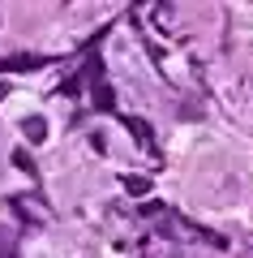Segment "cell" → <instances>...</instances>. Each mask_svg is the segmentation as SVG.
Masks as SVG:
<instances>
[{
  "mask_svg": "<svg viewBox=\"0 0 253 258\" xmlns=\"http://www.w3.org/2000/svg\"><path fill=\"white\" fill-rule=\"evenodd\" d=\"M13 164H18L22 172H30V176H35V164H30V155H26V151H22V147L13 151Z\"/></svg>",
  "mask_w": 253,
  "mask_h": 258,
  "instance_id": "4",
  "label": "cell"
},
{
  "mask_svg": "<svg viewBox=\"0 0 253 258\" xmlns=\"http://www.w3.org/2000/svg\"><path fill=\"white\" fill-rule=\"evenodd\" d=\"M125 125L137 134V142H142V147H150V151H154V129L146 125V120H137V116H125Z\"/></svg>",
  "mask_w": 253,
  "mask_h": 258,
  "instance_id": "3",
  "label": "cell"
},
{
  "mask_svg": "<svg viewBox=\"0 0 253 258\" xmlns=\"http://www.w3.org/2000/svg\"><path fill=\"white\" fill-rule=\"evenodd\" d=\"M22 134L30 142H47V120L43 116H22Z\"/></svg>",
  "mask_w": 253,
  "mask_h": 258,
  "instance_id": "1",
  "label": "cell"
},
{
  "mask_svg": "<svg viewBox=\"0 0 253 258\" xmlns=\"http://www.w3.org/2000/svg\"><path fill=\"white\" fill-rule=\"evenodd\" d=\"M95 108H99V112H112V108H116V95H112V86L103 82V78L95 82Z\"/></svg>",
  "mask_w": 253,
  "mask_h": 258,
  "instance_id": "2",
  "label": "cell"
},
{
  "mask_svg": "<svg viewBox=\"0 0 253 258\" xmlns=\"http://www.w3.org/2000/svg\"><path fill=\"white\" fill-rule=\"evenodd\" d=\"M125 189H129V194H146V189H150V185H146L142 176H125Z\"/></svg>",
  "mask_w": 253,
  "mask_h": 258,
  "instance_id": "5",
  "label": "cell"
}]
</instances>
